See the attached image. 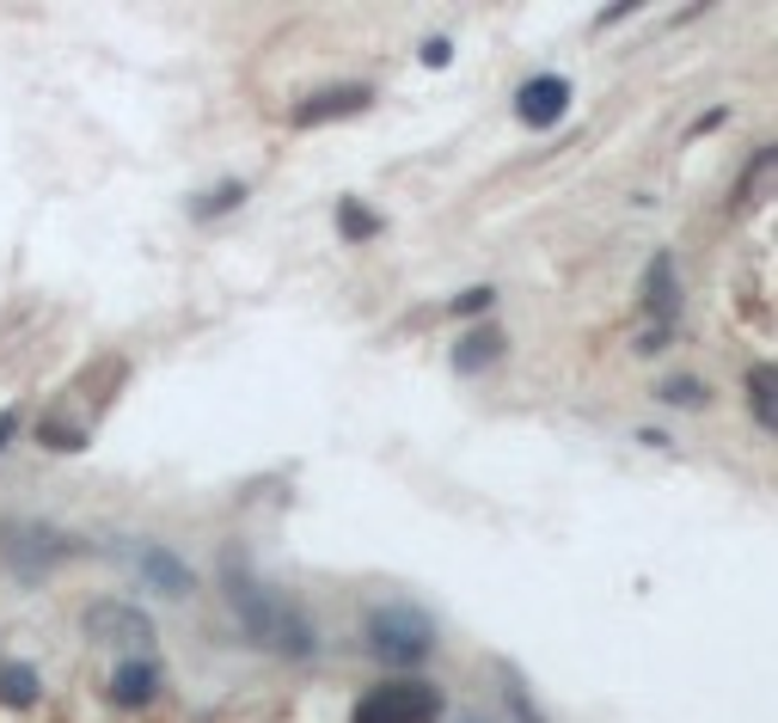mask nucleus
Listing matches in <instances>:
<instances>
[{"label":"nucleus","mask_w":778,"mask_h":723,"mask_svg":"<svg viewBox=\"0 0 778 723\" xmlns=\"http://www.w3.org/2000/svg\"><path fill=\"white\" fill-rule=\"evenodd\" d=\"M0 705H13V711L38 705V669L31 662H7L0 669Z\"/></svg>","instance_id":"13"},{"label":"nucleus","mask_w":778,"mask_h":723,"mask_svg":"<svg viewBox=\"0 0 778 723\" xmlns=\"http://www.w3.org/2000/svg\"><path fill=\"white\" fill-rule=\"evenodd\" d=\"M369 650L393 669H411L436 650V619L423 613V607H405V601H386L369 613Z\"/></svg>","instance_id":"2"},{"label":"nucleus","mask_w":778,"mask_h":723,"mask_svg":"<svg viewBox=\"0 0 778 723\" xmlns=\"http://www.w3.org/2000/svg\"><path fill=\"white\" fill-rule=\"evenodd\" d=\"M338 234L343 239H374V234H381V215H374L369 203H350V197H343L338 203Z\"/></svg>","instance_id":"14"},{"label":"nucleus","mask_w":778,"mask_h":723,"mask_svg":"<svg viewBox=\"0 0 778 723\" xmlns=\"http://www.w3.org/2000/svg\"><path fill=\"white\" fill-rule=\"evenodd\" d=\"M221 582H227V601H234L239 626H246L264 650H277V657H289V662L313 657V626H307V613L289 601V595H277L270 582L251 577L239 552L221 558Z\"/></svg>","instance_id":"1"},{"label":"nucleus","mask_w":778,"mask_h":723,"mask_svg":"<svg viewBox=\"0 0 778 723\" xmlns=\"http://www.w3.org/2000/svg\"><path fill=\"white\" fill-rule=\"evenodd\" d=\"M154 693H159V662L154 657H123L117 669H111V705L142 711V705H154Z\"/></svg>","instance_id":"8"},{"label":"nucleus","mask_w":778,"mask_h":723,"mask_svg":"<svg viewBox=\"0 0 778 723\" xmlns=\"http://www.w3.org/2000/svg\"><path fill=\"white\" fill-rule=\"evenodd\" d=\"M13 435H19V411H0V447L13 442Z\"/></svg>","instance_id":"22"},{"label":"nucleus","mask_w":778,"mask_h":723,"mask_svg":"<svg viewBox=\"0 0 778 723\" xmlns=\"http://www.w3.org/2000/svg\"><path fill=\"white\" fill-rule=\"evenodd\" d=\"M38 442L43 447H68V454H74V447H86V430H68V423H43V430H38Z\"/></svg>","instance_id":"20"},{"label":"nucleus","mask_w":778,"mask_h":723,"mask_svg":"<svg viewBox=\"0 0 778 723\" xmlns=\"http://www.w3.org/2000/svg\"><path fill=\"white\" fill-rule=\"evenodd\" d=\"M644 307H650L656 319H674V313H681V282H674V258H668V251L650 264V277H644Z\"/></svg>","instance_id":"10"},{"label":"nucleus","mask_w":778,"mask_h":723,"mask_svg":"<svg viewBox=\"0 0 778 723\" xmlns=\"http://www.w3.org/2000/svg\"><path fill=\"white\" fill-rule=\"evenodd\" d=\"M448 55H454V43H448V38H429V43H423V62H429V68H442Z\"/></svg>","instance_id":"21"},{"label":"nucleus","mask_w":778,"mask_h":723,"mask_svg":"<svg viewBox=\"0 0 778 723\" xmlns=\"http://www.w3.org/2000/svg\"><path fill=\"white\" fill-rule=\"evenodd\" d=\"M442 717V693L423 681H386L374 693H362L356 717L350 723H436Z\"/></svg>","instance_id":"4"},{"label":"nucleus","mask_w":778,"mask_h":723,"mask_svg":"<svg viewBox=\"0 0 778 723\" xmlns=\"http://www.w3.org/2000/svg\"><path fill=\"white\" fill-rule=\"evenodd\" d=\"M748 405H754V423L772 430L778 423V386H772V362H754L748 369Z\"/></svg>","instance_id":"12"},{"label":"nucleus","mask_w":778,"mask_h":723,"mask_svg":"<svg viewBox=\"0 0 778 723\" xmlns=\"http://www.w3.org/2000/svg\"><path fill=\"white\" fill-rule=\"evenodd\" d=\"M369 105H374L369 86H325V93H313V99L294 105V123H301V130H319V123L356 117V111H369Z\"/></svg>","instance_id":"7"},{"label":"nucleus","mask_w":778,"mask_h":723,"mask_svg":"<svg viewBox=\"0 0 778 723\" xmlns=\"http://www.w3.org/2000/svg\"><path fill=\"white\" fill-rule=\"evenodd\" d=\"M86 638H105V644H123L129 657H147L154 650V619L123 601H93L86 607Z\"/></svg>","instance_id":"5"},{"label":"nucleus","mask_w":778,"mask_h":723,"mask_svg":"<svg viewBox=\"0 0 778 723\" xmlns=\"http://www.w3.org/2000/svg\"><path fill=\"white\" fill-rule=\"evenodd\" d=\"M142 577L154 582L159 595H190V582H197V577H190L185 565H178V558L166 552V546H154V552H142Z\"/></svg>","instance_id":"11"},{"label":"nucleus","mask_w":778,"mask_h":723,"mask_svg":"<svg viewBox=\"0 0 778 723\" xmlns=\"http://www.w3.org/2000/svg\"><path fill=\"white\" fill-rule=\"evenodd\" d=\"M564 111H570V80H558V74L521 80V93H515V117L528 123V130H552Z\"/></svg>","instance_id":"6"},{"label":"nucleus","mask_w":778,"mask_h":723,"mask_svg":"<svg viewBox=\"0 0 778 723\" xmlns=\"http://www.w3.org/2000/svg\"><path fill=\"white\" fill-rule=\"evenodd\" d=\"M485 307H497V289H490V282H478V289L454 295V301H448V313H454V319H478Z\"/></svg>","instance_id":"15"},{"label":"nucleus","mask_w":778,"mask_h":723,"mask_svg":"<svg viewBox=\"0 0 778 723\" xmlns=\"http://www.w3.org/2000/svg\"><path fill=\"white\" fill-rule=\"evenodd\" d=\"M502 686H509V711H515V723H546L540 711H533V699L521 693V681H515V669H502Z\"/></svg>","instance_id":"18"},{"label":"nucleus","mask_w":778,"mask_h":723,"mask_svg":"<svg viewBox=\"0 0 778 723\" xmlns=\"http://www.w3.org/2000/svg\"><path fill=\"white\" fill-rule=\"evenodd\" d=\"M502 350H509V338H502L497 326H473L460 343H454V369H460V374H478V369H490Z\"/></svg>","instance_id":"9"},{"label":"nucleus","mask_w":778,"mask_h":723,"mask_svg":"<svg viewBox=\"0 0 778 723\" xmlns=\"http://www.w3.org/2000/svg\"><path fill=\"white\" fill-rule=\"evenodd\" d=\"M0 552H7V565L25 582H38L43 570H55L62 558L80 552V539L55 534V527H43V521H0Z\"/></svg>","instance_id":"3"},{"label":"nucleus","mask_w":778,"mask_h":723,"mask_svg":"<svg viewBox=\"0 0 778 723\" xmlns=\"http://www.w3.org/2000/svg\"><path fill=\"white\" fill-rule=\"evenodd\" d=\"M766 185H772V147H766V154L760 159H754V172H748V185H741L736 190V209H741V203H754V197H760V190Z\"/></svg>","instance_id":"17"},{"label":"nucleus","mask_w":778,"mask_h":723,"mask_svg":"<svg viewBox=\"0 0 778 723\" xmlns=\"http://www.w3.org/2000/svg\"><path fill=\"white\" fill-rule=\"evenodd\" d=\"M239 197H246V185H221V190H209V197L190 203V215H221V209H234Z\"/></svg>","instance_id":"19"},{"label":"nucleus","mask_w":778,"mask_h":723,"mask_svg":"<svg viewBox=\"0 0 778 723\" xmlns=\"http://www.w3.org/2000/svg\"><path fill=\"white\" fill-rule=\"evenodd\" d=\"M662 399H668V405H705V386L693 381V374H674V381H662Z\"/></svg>","instance_id":"16"}]
</instances>
